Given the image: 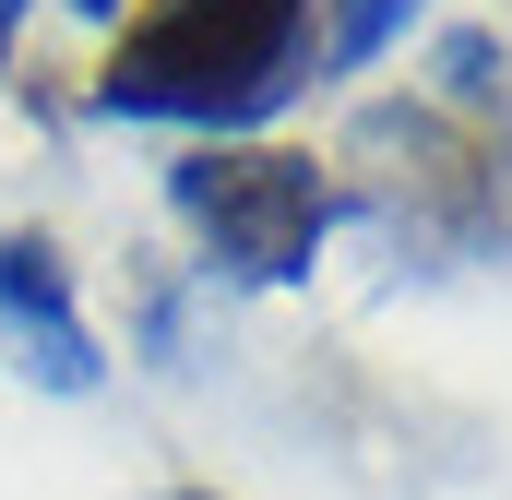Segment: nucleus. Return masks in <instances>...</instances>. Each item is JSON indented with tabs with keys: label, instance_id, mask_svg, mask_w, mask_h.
Returning <instances> with one entry per match:
<instances>
[{
	"label": "nucleus",
	"instance_id": "7",
	"mask_svg": "<svg viewBox=\"0 0 512 500\" xmlns=\"http://www.w3.org/2000/svg\"><path fill=\"white\" fill-rule=\"evenodd\" d=\"M24 12H36V0H0V72H12V36H24Z\"/></svg>",
	"mask_w": 512,
	"mask_h": 500
},
{
	"label": "nucleus",
	"instance_id": "3",
	"mask_svg": "<svg viewBox=\"0 0 512 500\" xmlns=\"http://www.w3.org/2000/svg\"><path fill=\"white\" fill-rule=\"evenodd\" d=\"M167 203L227 286H310L334 239V167L298 143H191L167 167Z\"/></svg>",
	"mask_w": 512,
	"mask_h": 500
},
{
	"label": "nucleus",
	"instance_id": "2",
	"mask_svg": "<svg viewBox=\"0 0 512 500\" xmlns=\"http://www.w3.org/2000/svg\"><path fill=\"white\" fill-rule=\"evenodd\" d=\"M334 215H370L393 250L417 262H489L512 250V143L429 96H382L346 120V155H334Z\"/></svg>",
	"mask_w": 512,
	"mask_h": 500
},
{
	"label": "nucleus",
	"instance_id": "4",
	"mask_svg": "<svg viewBox=\"0 0 512 500\" xmlns=\"http://www.w3.org/2000/svg\"><path fill=\"white\" fill-rule=\"evenodd\" d=\"M0 346H12V370L36 393H96L108 381V346H96L48 227H0Z\"/></svg>",
	"mask_w": 512,
	"mask_h": 500
},
{
	"label": "nucleus",
	"instance_id": "9",
	"mask_svg": "<svg viewBox=\"0 0 512 500\" xmlns=\"http://www.w3.org/2000/svg\"><path fill=\"white\" fill-rule=\"evenodd\" d=\"M167 500H215V489H167Z\"/></svg>",
	"mask_w": 512,
	"mask_h": 500
},
{
	"label": "nucleus",
	"instance_id": "8",
	"mask_svg": "<svg viewBox=\"0 0 512 500\" xmlns=\"http://www.w3.org/2000/svg\"><path fill=\"white\" fill-rule=\"evenodd\" d=\"M72 12H84V24H120V0H72Z\"/></svg>",
	"mask_w": 512,
	"mask_h": 500
},
{
	"label": "nucleus",
	"instance_id": "1",
	"mask_svg": "<svg viewBox=\"0 0 512 500\" xmlns=\"http://www.w3.org/2000/svg\"><path fill=\"white\" fill-rule=\"evenodd\" d=\"M298 84H322V0H155L96 60V108L239 143Z\"/></svg>",
	"mask_w": 512,
	"mask_h": 500
},
{
	"label": "nucleus",
	"instance_id": "6",
	"mask_svg": "<svg viewBox=\"0 0 512 500\" xmlns=\"http://www.w3.org/2000/svg\"><path fill=\"white\" fill-rule=\"evenodd\" d=\"M405 24H417V0H322V72H370Z\"/></svg>",
	"mask_w": 512,
	"mask_h": 500
},
{
	"label": "nucleus",
	"instance_id": "5",
	"mask_svg": "<svg viewBox=\"0 0 512 500\" xmlns=\"http://www.w3.org/2000/svg\"><path fill=\"white\" fill-rule=\"evenodd\" d=\"M429 108H453V120H477V131H501V108H512V48L489 36V24H453L441 48H429Z\"/></svg>",
	"mask_w": 512,
	"mask_h": 500
}]
</instances>
